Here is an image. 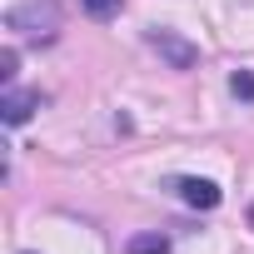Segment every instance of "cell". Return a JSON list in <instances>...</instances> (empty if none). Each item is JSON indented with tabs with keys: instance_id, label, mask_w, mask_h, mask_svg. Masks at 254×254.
Segmentation results:
<instances>
[{
	"instance_id": "3957f363",
	"label": "cell",
	"mask_w": 254,
	"mask_h": 254,
	"mask_svg": "<svg viewBox=\"0 0 254 254\" xmlns=\"http://www.w3.org/2000/svg\"><path fill=\"white\" fill-rule=\"evenodd\" d=\"M170 190H175L190 209H219V199H224V190H219L214 180H199V175H180Z\"/></svg>"
},
{
	"instance_id": "9c48e42d",
	"label": "cell",
	"mask_w": 254,
	"mask_h": 254,
	"mask_svg": "<svg viewBox=\"0 0 254 254\" xmlns=\"http://www.w3.org/2000/svg\"><path fill=\"white\" fill-rule=\"evenodd\" d=\"M249 224H254V209H249Z\"/></svg>"
},
{
	"instance_id": "8992f818",
	"label": "cell",
	"mask_w": 254,
	"mask_h": 254,
	"mask_svg": "<svg viewBox=\"0 0 254 254\" xmlns=\"http://www.w3.org/2000/svg\"><path fill=\"white\" fill-rule=\"evenodd\" d=\"M80 5H85V15H90V20H110V15H120L125 0H80Z\"/></svg>"
},
{
	"instance_id": "277c9868",
	"label": "cell",
	"mask_w": 254,
	"mask_h": 254,
	"mask_svg": "<svg viewBox=\"0 0 254 254\" xmlns=\"http://www.w3.org/2000/svg\"><path fill=\"white\" fill-rule=\"evenodd\" d=\"M35 110H40V90H5V100H0V120L5 125H25Z\"/></svg>"
},
{
	"instance_id": "5b68a950",
	"label": "cell",
	"mask_w": 254,
	"mask_h": 254,
	"mask_svg": "<svg viewBox=\"0 0 254 254\" xmlns=\"http://www.w3.org/2000/svg\"><path fill=\"white\" fill-rule=\"evenodd\" d=\"M125 254H170V239L165 234H135L125 244Z\"/></svg>"
},
{
	"instance_id": "7a4b0ae2",
	"label": "cell",
	"mask_w": 254,
	"mask_h": 254,
	"mask_svg": "<svg viewBox=\"0 0 254 254\" xmlns=\"http://www.w3.org/2000/svg\"><path fill=\"white\" fill-rule=\"evenodd\" d=\"M145 40H150V50H155L170 70H194V65H199V50H194L185 35H175V30H150Z\"/></svg>"
},
{
	"instance_id": "ba28073f",
	"label": "cell",
	"mask_w": 254,
	"mask_h": 254,
	"mask_svg": "<svg viewBox=\"0 0 254 254\" xmlns=\"http://www.w3.org/2000/svg\"><path fill=\"white\" fill-rule=\"evenodd\" d=\"M0 75H5V80H15V50H5V55H0Z\"/></svg>"
},
{
	"instance_id": "6da1fadb",
	"label": "cell",
	"mask_w": 254,
	"mask_h": 254,
	"mask_svg": "<svg viewBox=\"0 0 254 254\" xmlns=\"http://www.w3.org/2000/svg\"><path fill=\"white\" fill-rule=\"evenodd\" d=\"M5 30L15 35H35V40H55L60 30V0H20L5 10Z\"/></svg>"
},
{
	"instance_id": "52a82bcc",
	"label": "cell",
	"mask_w": 254,
	"mask_h": 254,
	"mask_svg": "<svg viewBox=\"0 0 254 254\" xmlns=\"http://www.w3.org/2000/svg\"><path fill=\"white\" fill-rule=\"evenodd\" d=\"M229 90H234L239 100H254V70H234V75H229Z\"/></svg>"
}]
</instances>
